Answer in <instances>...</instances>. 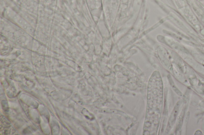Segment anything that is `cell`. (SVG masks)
Segmentation results:
<instances>
[{
	"instance_id": "1",
	"label": "cell",
	"mask_w": 204,
	"mask_h": 135,
	"mask_svg": "<svg viewBox=\"0 0 204 135\" xmlns=\"http://www.w3.org/2000/svg\"><path fill=\"white\" fill-rule=\"evenodd\" d=\"M181 103H182L181 101H178V102L177 103L176 106H175L173 112L172 113L170 120H169V121L168 127L169 129L171 128L172 127V126H173L174 124L175 120H176L177 116V115Z\"/></svg>"
},
{
	"instance_id": "2",
	"label": "cell",
	"mask_w": 204,
	"mask_h": 135,
	"mask_svg": "<svg viewBox=\"0 0 204 135\" xmlns=\"http://www.w3.org/2000/svg\"><path fill=\"white\" fill-rule=\"evenodd\" d=\"M185 110H183L182 113H181L180 117H179V120L177 122L176 126V131L178 134L179 133H181V128L182 124V121H183L184 115Z\"/></svg>"
},
{
	"instance_id": "3",
	"label": "cell",
	"mask_w": 204,
	"mask_h": 135,
	"mask_svg": "<svg viewBox=\"0 0 204 135\" xmlns=\"http://www.w3.org/2000/svg\"><path fill=\"white\" fill-rule=\"evenodd\" d=\"M169 83H170V84L171 85V86H172V87L173 88V90L176 92L177 94L178 95V96H180L181 97L184 99V97H185V96H184V95L182 94L180 91H179V90L177 88V87L176 85H175L173 80L172 79V78H171L170 77H169Z\"/></svg>"
}]
</instances>
